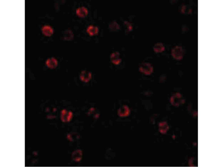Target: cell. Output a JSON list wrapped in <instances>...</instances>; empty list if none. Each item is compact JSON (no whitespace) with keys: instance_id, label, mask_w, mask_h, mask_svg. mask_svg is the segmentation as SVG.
<instances>
[{"instance_id":"6da1fadb","label":"cell","mask_w":223,"mask_h":167,"mask_svg":"<svg viewBox=\"0 0 223 167\" xmlns=\"http://www.w3.org/2000/svg\"><path fill=\"white\" fill-rule=\"evenodd\" d=\"M171 54L172 57L177 60L180 61L184 56V51L183 47L181 46H176L172 49Z\"/></svg>"},{"instance_id":"7a4b0ae2","label":"cell","mask_w":223,"mask_h":167,"mask_svg":"<svg viewBox=\"0 0 223 167\" xmlns=\"http://www.w3.org/2000/svg\"><path fill=\"white\" fill-rule=\"evenodd\" d=\"M140 72L146 75H150L153 73L154 68L149 63H143L140 64L139 68Z\"/></svg>"},{"instance_id":"3957f363","label":"cell","mask_w":223,"mask_h":167,"mask_svg":"<svg viewBox=\"0 0 223 167\" xmlns=\"http://www.w3.org/2000/svg\"><path fill=\"white\" fill-rule=\"evenodd\" d=\"M171 102L173 106H178L183 104L184 100L182 99V96L179 93H177L173 95L171 98Z\"/></svg>"},{"instance_id":"277c9868","label":"cell","mask_w":223,"mask_h":167,"mask_svg":"<svg viewBox=\"0 0 223 167\" xmlns=\"http://www.w3.org/2000/svg\"><path fill=\"white\" fill-rule=\"evenodd\" d=\"M92 73L86 70L81 71L80 75L81 81L85 83L89 82L92 79Z\"/></svg>"},{"instance_id":"5b68a950","label":"cell","mask_w":223,"mask_h":167,"mask_svg":"<svg viewBox=\"0 0 223 167\" xmlns=\"http://www.w3.org/2000/svg\"><path fill=\"white\" fill-rule=\"evenodd\" d=\"M110 59L111 62L115 65H119L121 63L122 61L120 55L117 51H115L111 53L110 55Z\"/></svg>"},{"instance_id":"8992f818","label":"cell","mask_w":223,"mask_h":167,"mask_svg":"<svg viewBox=\"0 0 223 167\" xmlns=\"http://www.w3.org/2000/svg\"><path fill=\"white\" fill-rule=\"evenodd\" d=\"M73 117V113L71 111L63 110L61 111V117L64 122H67L71 120Z\"/></svg>"},{"instance_id":"52a82bcc","label":"cell","mask_w":223,"mask_h":167,"mask_svg":"<svg viewBox=\"0 0 223 167\" xmlns=\"http://www.w3.org/2000/svg\"><path fill=\"white\" fill-rule=\"evenodd\" d=\"M76 14L79 17H85L88 14V10L87 8L84 7L78 8L76 9Z\"/></svg>"},{"instance_id":"ba28073f","label":"cell","mask_w":223,"mask_h":167,"mask_svg":"<svg viewBox=\"0 0 223 167\" xmlns=\"http://www.w3.org/2000/svg\"><path fill=\"white\" fill-rule=\"evenodd\" d=\"M42 33L46 36H51L53 34L54 30L51 26L49 25L43 26L42 28Z\"/></svg>"},{"instance_id":"9c48e42d","label":"cell","mask_w":223,"mask_h":167,"mask_svg":"<svg viewBox=\"0 0 223 167\" xmlns=\"http://www.w3.org/2000/svg\"><path fill=\"white\" fill-rule=\"evenodd\" d=\"M46 65L49 68L55 69L58 65V61L54 58H51L47 60Z\"/></svg>"},{"instance_id":"30bf717a","label":"cell","mask_w":223,"mask_h":167,"mask_svg":"<svg viewBox=\"0 0 223 167\" xmlns=\"http://www.w3.org/2000/svg\"><path fill=\"white\" fill-rule=\"evenodd\" d=\"M129 113V109L127 106H123L120 108L118 111V114L119 116L124 117L127 116Z\"/></svg>"},{"instance_id":"8fae6325","label":"cell","mask_w":223,"mask_h":167,"mask_svg":"<svg viewBox=\"0 0 223 167\" xmlns=\"http://www.w3.org/2000/svg\"><path fill=\"white\" fill-rule=\"evenodd\" d=\"M82 152L81 150H77L74 151L72 154V158L74 161L79 162L82 158Z\"/></svg>"},{"instance_id":"7c38bea8","label":"cell","mask_w":223,"mask_h":167,"mask_svg":"<svg viewBox=\"0 0 223 167\" xmlns=\"http://www.w3.org/2000/svg\"><path fill=\"white\" fill-rule=\"evenodd\" d=\"M99 28L98 27L91 25L88 27L86 32L90 36H94L98 33Z\"/></svg>"},{"instance_id":"4fadbf2b","label":"cell","mask_w":223,"mask_h":167,"mask_svg":"<svg viewBox=\"0 0 223 167\" xmlns=\"http://www.w3.org/2000/svg\"><path fill=\"white\" fill-rule=\"evenodd\" d=\"M153 50L156 53H161L165 50V47L162 43H157L154 45Z\"/></svg>"},{"instance_id":"5bb4252c","label":"cell","mask_w":223,"mask_h":167,"mask_svg":"<svg viewBox=\"0 0 223 167\" xmlns=\"http://www.w3.org/2000/svg\"><path fill=\"white\" fill-rule=\"evenodd\" d=\"M74 35L72 31L67 30L64 32L63 37L64 40L66 41H70L73 40Z\"/></svg>"},{"instance_id":"9a60e30c","label":"cell","mask_w":223,"mask_h":167,"mask_svg":"<svg viewBox=\"0 0 223 167\" xmlns=\"http://www.w3.org/2000/svg\"><path fill=\"white\" fill-rule=\"evenodd\" d=\"M109 26L110 29L113 31H117L120 29L119 25L115 21L112 22Z\"/></svg>"}]
</instances>
